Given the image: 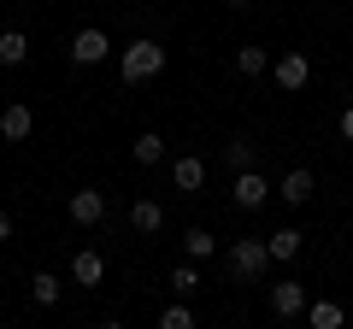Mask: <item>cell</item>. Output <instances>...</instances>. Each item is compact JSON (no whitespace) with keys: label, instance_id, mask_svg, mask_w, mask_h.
Listing matches in <instances>:
<instances>
[{"label":"cell","instance_id":"6da1fadb","mask_svg":"<svg viewBox=\"0 0 353 329\" xmlns=\"http://www.w3.org/2000/svg\"><path fill=\"white\" fill-rule=\"evenodd\" d=\"M159 71H165V47L153 36H136L124 53H118V76H124V83H153Z\"/></svg>","mask_w":353,"mask_h":329},{"label":"cell","instance_id":"7a4b0ae2","mask_svg":"<svg viewBox=\"0 0 353 329\" xmlns=\"http://www.w3.org/2000/svg\"><path fill=\"white\" fill-rule=\"evenodd\" d=\"M224 270H230L236 282H259L265 270H271V247H265V235L230 241V253H224Z\"/></svg>","mask_w":353,"mask_h":329},{"label":"cell","instance_id":"3957f363","mask_svg":"<svg viewBox=\"0 0 353 329\" xmlns=\"http://www.w3.org/2000/svg\"><path fill=\"white\" fill-rule=\"evenodd\" d=\"M101 59H112V41H106V30H94V24L77 30V36H71V65H83V71H88V65H101Z\"/></svg>","mask_w":353,"mask_h":329},{"label":"cell","instance_id":"277c9868","mask_svg":"<svg viewBox=\"0 0 353 329\" xmlns=\"http://www.w3.org/2000/svg\"><path fill=\"white\" fill-rule=\"evenodd\" d=\"M230 200H236L241 212H259V206L271 200V182L259 177V164H253V171H236V189H230Z\"/></svg>","mask_w":353,"mask_h":329},{"label":"cell","instance_id":"5b68a950","mask_svg":"<svg viewBox=\"0 0 353 329\" xmlns=\"http://www.w3.org/2000/svg\"><path fill=\"white\" fill-rule=\"evenodd\" d=\"M271 312L289 323V317H301L306 312V282H294V277H283V282H271Z\"/></svg>","mask_w":353,"mask_h":329},{"label":"cell","instance_id":"8992f818","mask_svg":"<svg viewBox=\"0 0 353 329\" xmlns=\"http://www.w3.org/2000/svg\"><path fill=\"white\" fill-rule=\"evenodd\" d=\"M65 212H71V224H101V217H106V194L101 189H77L71 194V200H65Z\"/></svg>","mask_w":353,"mask_h":329},{"label":"cell","instance_id":"52a82bcc","mask_svg":"<svg viewBox=\"0 0 353 329\" xmlns=\"http://www.w3.org/2000/svg\"><path fill=\"white\" fill-rule=\"evenodd\" d=\"M271 76H277V89H306V76H312V59H306V53H283V59L271 65Z\"/></svg>","mask_w":353,"mask_h":329},{"label":"cell","instance_id":"ba28073f","mask_svg":"<svg viewBox=\"0 0 353 329\" xmlns=\"http://www.w3.org/2000/svg\"><path fill=\"white\" fill-rule=\"evenodd\" d=\"M101 277H106V259H101V253H88V247H77V259H71V282H77V288H101Z\"/></svg>","mask_w":353,"mask_h":329},{"label":"cell","instance_id":"9c48e42d","mask_svg":"<svg viewBox=\"0 0 353 329\" xmlns=\"http://www.w3.org/2000/svg\"><path fill=\"white\" fill-rule=\"evenodd\" d=\"M312 189H318V177H312V171H306V164H294L289 177H283L277 200H289V206H306V200H312Z\"/></svg>","mask_w":353,"mask_h":329},{"label":"cell","instance_id":"30bf717a","mask_svg":"<svg viewBox=\"0 0 353 329\" xmlns=\"http://www.w3.org/2000/svg\"><path fill=\"white\" fill-rule=\"evenodd\" d=\"M130 229H136V235H159L165 229V206L159 200H130Z\"/></svg>","mask_w":353,"mask_h":329},{"label":"cell","instance_id":"8fae6325","mask_svg":"<svg viewBox=\"0 0 353 329\" xmlns=\"http://www.w3.org/2000/svg\"><path fill=\"white\" fill-rule=\"evenodd\" d=\"M30 129H36V112H30L24 100H18V106H6V112H0V136H6V141H24Z\"/></svg>","mask_w":353,"mask_h":329},{"label":"cell","instance_id":"7c38bea8","mask_svg":"<svg viewBox=\"0 0 353 329\" xmlns=\"http://www.w3.org/2000/svg\"><path fill=\"white\" fill-rule=\"evenodd\" d=\"M171 177H176V189H183V194H194L206 182V164L194 159V153H183V159H171Z\"/></svg>","mask_w":353,"mask_h":329},{"label":"cell","instance_id":"4fadbf2b","mask_svg":"<svg viewBox=\"0 0 353 329\" xmlns=\"http://www.w3.org/2000/svg\"><path fill=\"white\" fill-rule=\"evenodd\" d=\"M306 323H312V329H341L347 312H341L336 300H306Z\"/></svg>","mask_w":353,"mask_h":329},{"label":"cell","instance_id":"5bb4252c","mask_svg":"<svg viewBox=\"0 0 353 329\" xmlns=\"http://www.w3.org/2000/svg\"><path fill=\"white\" fill-rule=\"evenodd\" d=\"M253 159H259V147H253L248 136H230L224 141V164H230V171H253Z\"/></svg>","mask_w":353,"mask_h":329},{"label":"cell","instance_id":"9a60e30c","mask_svg":"<svg viewBox=\"0 0 353 329\" xmlns=\"http://www.w3.org/2000/svg\"><path fill=\"white\" fill-rule=\"evenodd\" d=\"M236 71L241 76H265L271 71V53H265L259 41H248V47H236Z\"/></svg>","mask_w":353,"mask_h":329},{"label":"cell","instance_id":"2e32d148","mask_svg":"<svg viewBox=\"0 0 353 329\" xmlns=\"http://www.w3.org/2000/svg\"><path fill=\"white\" fill-rule=\"evenodd\" d=\"M265 247H271V259H301V229H271Z\"/></svg>","mask_w":353,"mask_h":329},{"label":"cell","instance_id":"e0dca14e","mask_svg":"<svg viewBox=\"0 0 353 329\" xmlns=\"http://www.w3.org/2000/svg\"><path fill=\"white\" fill-rule=\"evenodd\" d=\"M24 59H30V41H24V30H6V36H0V65L12 71V65H24Z\"/></svg>","mask_w":353,"mask_h":329},{"label":"cell","instance_id":"ac0fdd59","mask_svg":"<svg viewBox=\"0 0 353 329\" xmlns=\"http://www.w3.org/2000/svg\"><path fill=\"white\" fill-rule=\"evenodd\" d=\"M130 153H136V164H159V159H165V136L141 129V136H136V147H130Z\"/></svg>","mask_w":353,"mask_h":329},{"label":"cell","instance_id":"d6986e66","mask_svg":"<svg viewBox=\"0 0 353 329\" xmlns=\"http://www.w3.org/2000/svg\"><path fill=\"white\" fill-rule=\"evenodd\" d=\"M183 253H189L194 265H201V259H212V253H218V241H212V229H189V235H183Z\"/></svg>","mask_w":353,"mask_h":329},{"label":"cell","instance_id":"ffe728a7","mask_svg":"<svg viewBox=\"0 0 353 329\" xmlns=\"http://www.w3.org/2000/svg\"><path fill=\"white\" fill-rule=\"evenodd\" d=\"M30 294H36V306H59V277H48V270H36V282H30Z\"/></svg>","mask_w":353,"mask_h":329},{"label":"cell","instance_id":"44dd1931","mask_svg":"<svg viewBox=\"0 0 353 329\" xmlns=\"http://www.w3.org/2000/svg\"><path fill=\"white\" fill-rule=\"evenodd\" d=\"M159 329H194V312H189L183 300H171V306L159 312Z\"/></svg>","mask_w":353,"mask_h":329},{"label":"cell","instance_id":"7402d4cb","mask_svg":"<svg viewBox=\"0 0 353 329\" xmlns=\"http://www.w3.org/2000/svg\"><path fill=\"white\" fill-rule=\"evenodd\" d=\"M171 288H176V300L201 288V270H194V259H189V265H176V270H171Z\"/></svg>","mask_w":353,"mask_h":329},{"label":"cell","instance_id":"603a6c76","mask_svg":"<svg viewBox=\"0 0 353 329\" xmlns=\"http://www.w3.org/2000/svg\"><path fill=\"white\" fill-rule=\"evenodd\" d=\"M341 136L353 141V106H347V112H341Z\"/></svg>","mask_w":353,"mask_h":329},{"label":"cell","instance_id":"cb8c5ba5","mask_svg":"<svg viewBox=\"0 0 353 329\" xmlns=\"http://www.w3.org/2000/svg\"><path fill=\"white\" fill-rule=\"evenodd\" d=\"M0 241H12V217L6 212H0Z\"/></svg>","mask_w":353,"mask_h":329},{"label":"cell","instance_id":"d4e9b609","mask_svg":"<svg viewBox=\"0 0 353 329\" xmlns=\"http://www.w3.org/2000/svg\"><path fill=\"white\" fill-rule=\"evenodd\" d=\"M224 6H248V0H224Z\"/></svg>","mask_w":353,"mask_h":329}]
</instances>
